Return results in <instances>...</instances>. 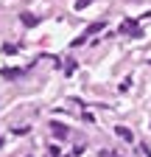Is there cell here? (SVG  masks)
Returning <instances> with one entry per match:
<instances>
[{"mask_svg": "<svg viewBox=\"0 0 151 157\" xmlns=\"http://www.w3.org/2000/svg\"><path fill=\"white\" fill-rule=\"evenodd\" d=\"M20 20H23V23H25V25H28V28H34V25H36V23H39V20H36V17H34V14H28V11H23V14H20Z\"/></svg>", "mask_w": 151, "mask_h": 157, "instance_id": "cell-1", "label": "cell"}, {"mask_svg": "<svg viewBox=\"0 0 151 157\" xmlns=\"http://www.w3.org/2000/svg\"><path fill=\"white\" fill-rule=\"evenodd\" d=\"M50 129L56 132V137H67V126H62L59 121H53V124H50Z\"/></svg>", "mask_w": 151, "mask_h": 157, "instance_id": "cell-2", "label": "cell"}, {"mask_svg": "<svg viewBox=\"0 0 151 157\" xmlns=\"http://www.w3.org/2000/svg\"><path fill=\"white\" fill-rule=\"evenodd\" d=\"M115 135L120 137V140H131V137H134V135H131V132H129L126 126H115Z\"/></svg>", "mask_w": 151, "mask_h": 157, "instance_id": "cell-3", "label": "cell"}, {"mask_svg": "<svg viewBox=\"0 0 151 157\" xmlns=\"http://www.w3.org/2000/svg\"><path fill=\"white\" fill-rule=\"evenodd\" d=\"M20 73H23L20 67H9V70H3V76H6V78H17Z\"/></svg>", "mask_w": 151, "mask_h": 157, "instance_id": "cell-4", "label": "cell"}, {"mask_svg": "<svg viewBox=\"0 0 151 157\" xmlns=\"http://www.w3.org/2000/svg\"><path fill=\"white\" fill-rule=\"evenodd\" d=\"M104 25H106V23H92V25L87 28V34H98V31H101Z\"/></svg>", "mask_w": 151, "mask_h": 157, "instance_id": "cell-5", "label": "cell"}, {"mask_svg": "<svg viewBox=\"0 0 151 157\" xmlns=\"http://www.w3.org/2000/svg\"><path fill=\"white\" fill-rule=\"evenodd\" d=\"M92 3V0H76V11H81V9H87Z\"/></svg>", "mask_w": 151, "mask_h": 157, "instance_id": "cell-6", "label": "cell"}]
</instances>
